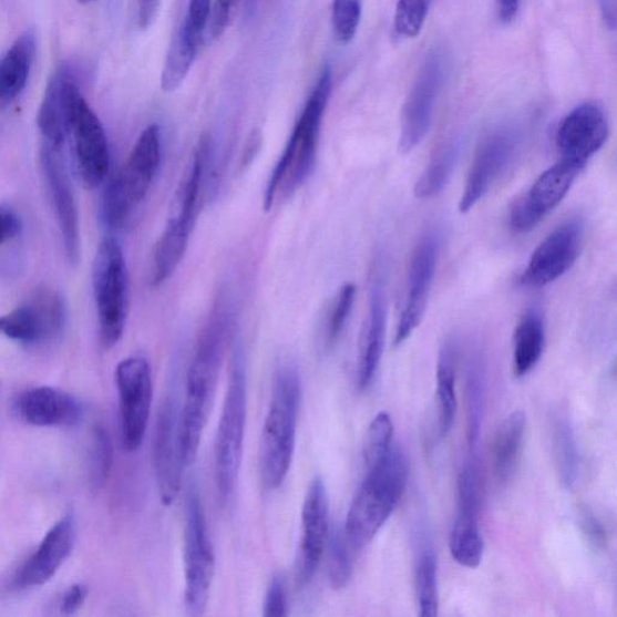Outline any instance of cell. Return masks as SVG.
Returning a JSON list of instances; mask_svg holds the SVG:
<instances>
[{
    "label": "cell",
    "mask_w": 617,
    "mask_h": 617,
    "mask_svg": "<svg viewBox=\"0 0 617 617\" xmlns=\"http://www.w3.org/2000/svg\"><path fill=\"white\" fill-rule=\"evenodd\" d=\"M603 19H605L609 29L614 30L616 25V0H599Z\"/></svg>",
    "instance_id": "f907efd6"
},
{
    "label": "cell",
    "mask_w": 617,
    "mask_h": 617,
    "mask_svg": "<svg viewBox=\"0 0 617 617\" xmlns=\"http://www.w3.org/2000/svg\"><path fill=\"white\" fill-rule=\"evenodd\" d=\"M441 233L430 229L420 238L411 256L407 298L393 340L394 348L403 345L423 320L441 254Z\"/></svg>",
    "instance_id": "9a60e30c"
},
{
    "label": "cell",
    "mask_w": 617,
    "mask_h": 617,
    "mask_svg": "<svg viewBox=\"0 0 617 617\" xmlns=\"http://www.w3.org/2000/svg\"><path fill=\"white\" fill-rule=\"evenodd\" d=\"M366 465V476L351 503L345 527L346 537L356 551L372 542L388 523L409 477V462L399 446L392 445L385 455Z\"/></svg>",
    "instance_id": "7a4b0ae2"
},
{
    "label": "cell",
    "mask_w": 617,
    "mask_h": 617,
    "mask_svg": "<svg viewBox=\"0 0 617 617\" xmlns=\"http://www.w3.org/2000/svg\"><path fill=\"white\" fill-rule=\"evenodd\" d=\"M66 309L61 295L43 290L22 305L0 317V335L23 345L58 337L65 326Z\"/></svg>",
    "instance_id": "e0dca14e"
},
{
    "label": "cell",
    "mask_w": 617,
    "mask_h": 617,
    "mask_svg": "<svg viewBox=\"0 0 617 617\" xmlns=\"http://www.w3.org/2000/svg\"><path fill=\"white\" fill-rule=\"evenodd\" d=\"M301 526L304 536L299 547L297 585L305 588L317 575L331 531L327 490L320 476H315L308 489L301 510Z\"/></svg>",
    "instance_id": "44dd1931"
},
{
    "label": "cell",
    "mask_w": 617,
    "mask_h": 617,
    "mask_svg": "<svg viewBox=\"0 0 617 617\" xmlns=\"http://www.w3.org/2000/svg\"><path fill=\"white\" fill-rule=\"evenodd\" d=\"M461 151L460 138H451L436 150L415 186L414 194L418 198L429 199L441 194L454 174Z\"/></svg>",
    "instance_id": "4dcf8cb0"
},
{
    "label": "cell",
    "mask_w": 617,
    "mask_h": 617,
    "mask_svg": "<svg viewBox=\"0 0 617 617\" xmlns=\"http://www.w3.org/2000/svg\"><path fill=\"white\" fill-rule=\"evenodd\" d=\"M75 534L73 514L64 515L47 533L34 555L25 562L18 574L17 585L19 587H35L51 580L68 557L71 556L75 544Z\"/></svg>",
    "instance_id": "7402d4cb"
},
{
    "label": "cell",
    "mask_w": 617,
    "mask_h": 617,
    "mask_svg": "<svg viewBox=\"0 0 617 617\" xmlns=\"http://www.w3.org/2000/svg\"><path fill=\"white\" fill-rule=\"evenodd\" d=\"M301 399V381L294 364L274 376L270 402L259 444L260 479L267 490L279 489L291 469Z\"/></svg>",
    "instance_id": "277c9868"
},
{
    "label": "cell",
    "mask_w": 617,
    "mask_h": 617,
    "mask_svg": "<svg viewBox=\"0 0 617 617\" xmlns=\"http://www.w3.org/2000/svg\"><path fill=\"white\" fill-rule=\"evenodd\" d=\"M239 2L240 0H214L210 19V35L213 39H218L225 33L233 12H235Z\"/></svg>",
    "instance_id": "f6af8a7d"
},
{
    "label": "cell",
    "mask_w": 617,
    "mask_h": 617,
    "mask_svg": "<svg viewBox=\"0 0 617 617\" xmlns=\"http://www.w3.org/2000/svg\"><path fill=\"white\" fill-rule=\"evenodd\" d=\"M289 609L287 603L286 580L281 574H276L271 578L264 605V615L267 617H284Z\"/></svg>",
    "instance_id": "ee69618b"
},
{
    "label": "cell",
    "mask_w": 617,
    "mask_h": 617,
    "mask_svg": "<svg viewBox=\"0 0 617 617\" xmlns=\"http://www.w3.org/2000/svg\"><path fill=\"white\" fill-rule=\"evenodd\" d=\"M433 2L434 0H399L393 20L394 38H417L426 22Z\"/></svg>",
    "instance_id": "8d00e7d4"
},
{
    "label": "cell",
    "mask_w": 617,
    "mask_h": 617,
    "mask_svg": "<svg viewBox=\"0 0 617 617\" xmlns=\"http://www.w3.org/2000/svg\"><path fill=\"white\" fill-rule=\"evenodd\" d=\"M362 18V0H333L332 25L340 44H350L358 34Z\"/></svg>",
    "instance_id": "ab89813d"
},
{
    "label": "cell",
    "mask_w": 617,
    "mask_h": 617,
    "mask_svg": "<svg viewBox=\"0 0 617 617\" xmlns=\"http://www.w3.org/2000/svg\"><path fill=\"white\" fill-rule=\"evenodd\" d=\"M417 595L421 617H436L439 610L438 564L431 546L422 548L417 565Z\"/></svg>",
    "instance_id": "836d02e7"
},
{
    "label": "cell",
    "mask_w": 617,
    "mask_h": 617,
    "mask_svg": "<svg viewBox=\"0 0 617 617\" xmlns=\"http://www.w3.org/2000/svg\"><path fill=\"white\" fill-rule=\"evenodd\" d=\"M88 598V587L81 584H76L68 589L66 594L62 599L61 610L65 615L75 614Z\"/></svg>",
    "instance_id": "7dc6e473"
},
{
    "label": "cell",
    "mask_w": 617,
    "mask_h": 617,
    "mask_svg": "<svg viewBox=\"0 0 617 617\" xmlns=\"http://www.w3.org/2000/svg\"><path fill=\"white\" fill-rule=\"evenodd\" d=\"M40 164L53 212L60 225L66 258L72 265H75L80 257L79 217L74 189L66 171L62 148L43 143Z\"/></svg>",
    "instance_id": "ffe728a7"
},
{
    "label": "cell",
    "mask_w": 617,
    "mask_h": 617,
    "mask_svg": "<svg viewBox=\"0 0 617 617\" xmlns=\"http://www.w3.org/2000/svg\"><path fill=\"white\" fill-rule=\"evenodd\" d=\"M21 228V219L18 214L0 205V245L17 238Z\"/></svg>",
    "instance_id": "bcb514c9"
},
{
    "label": "cell",
    "mask_w": 617,
    "mask_h": 617,
    "mask_svg": "<svg viewBox=\"0 0 617 617\" xmlns=\"http://www.w3.org/2000/svg\"><path fill=\"white\" fill-rule=\"evenodd\" d=\"M553 451L559 482L566 489H572L577 483L579 475V450L572 424L565 417H558L555 420Z\"/></svg>",
    "instance_id": "1f68e13d"
},
{
    "label": "cell",
    "mask_w": 617,
    "mask_h": 617,
    "mask_svg": "<svg viewBox=\"0 0 617 617\" xmlns=\"http://www.w3.org/2000/svg\"><path fill=\"white\" fill-rule=\"evenodd\" d=\"M184 524L185 606L191 616H202L209 601L215 554L195 486L186 493Z\"/></svg>",
    "instance_id": "9c48e42d"
},
{
    "label": "cell",
    "mask_w": 617,
    "mask_h": 617,
    "mask_svg": "<svg viewBox=\"0 0 617 617\" xmlns=\"http://www.w3.org/2000/svg\"><path fill=\"white\" fill-rule=\"evenodd\" d=\"M524 142L515 125L491 131L480 143L459 204L461 214L470 213L482 200L503 173L510 168Z\"/></svg>",
    "instance_id": "4fadbf2b"
},
{
    "label": "cell",
    "mask_w": 617,
    "mask_h": 617,
    "mask_svg": "<svg viewBox=\"0 0 617 617\" xmlns=\"http://www.w3.org/2000/svg\"><path fill=\"white\" fill-rule=\"evenodd\" d=\"M79 93L75 79L66 68L51 78L38 114V127L44 144L63 147L68 138L71 107Z\"/></svg>",
    "instance_id": "d4e9b609"
},
{
    "label": "cell",
    "mask_w": 617,
    "mask_h": 617,
    "mask_svg": "<svg viewBox=\"0 0 617 617\" xmlns=\"http://www.w3.org/2000/svg\"><path fill=\"white\" fill-rule=\"evenodd\" d=\"M585 225L580 217L557 226L533 253L521 284L539 289L559 279L577 263L584 241Z\"/></svg>",
    "instance_id": "2e32d148"
},
{
    "label": "cell",
    "mask_w": 617,
    "mask_h": 617,
    "mask_svg": "<svg viewBox=\"0 0 617 617\" xmlns=\"http://www.w3.org/2000/svg\"><path fill=\"white\" fill-rule=\"evenodd\" d=\"M358 287L348 282L340 287L331 308H329L326 320V341L328 347H333L345 332L350 318Z\"/></svg>",
    "instance_id": "74e56055"
},
{
    "label": "cell",
    "mask_w": 617,
    "mask_h": 617,
    "mask_svg": "<svg viewBox=\"0 0 617 617\" xmlns=\"http://www.w3.org/2000/svg\"><path fill=\"white\" fill-rule=\"evenodd\" d=\"M393 422L388 411H380L367 432L364 444L366 464L385 455L392 448Z\"/></svg>",
    "instance_id": "60d3db41"
},
{
    "label": "cell",
    "mask_w": 617,
    "mask_h": 617,
    "mask_svg": "<svg viewBox=\"0 0 617 617\" xmlns=\"http://www.w3.org/2000/svg\"><path fill=\"white\" fill-rule=\"evenodd\" d=\"M200 44L177 32L169 47L166 62H164L161 86L164 92H174L186 80L192 65H194Z\"/></svg>",
    "instance_id": "d6a6232c"
},
{
    "label": "cell",
    "mask_w": 617,
    "mask_h": 617,
    "mask_svg": "<svg viewBox=\"0 0 617 617\" xmlns=\"http://www.w3.org/2000/svg\"><path fill=\"white\" fill-rule=\"evenodd\" d=\"M160 162L161 133L157 125H151L136 141L125 167L104 189L101 218L105 227L120 229L128 223L153 186Z\"/></svg>",
    "instance_id": "5b68a950"
},
{
    "label": "cell",
    "mask_w": 617,
    "mask_h": 617,
    "mask_svg": "<svg viewBox=\"0 0 617 617\" xmlns=\"http://www.w3.org/2000/svg\"><path fill=\"white\" fill-rule=\"evenodd\" d=\"M520 0H497L498 17L503 23H511L517 16Z\"/></svg>",
    "instance_id": "681fc988"
},
{
    "label": "cell",
    "mask_w": 617,
    "mask_h": 617,
    "mask_svg": "<svg viewBox=\"0 0 617 617\" xmlns=\"http://www.w3.org/2000/svg\"><path fill=\"white\" fill-rule=\"evenodd\" d=\"M479 506L457 504L449 548L452 558L462 567L476 568L482 564L485 544L479 527Z\"/></svg>",
    "instance_id": "83f0119b"
},
{
    "label": "cell",
    "mask_w": 617,
    "mask_h": 617,
    "mask_svg": "<svg viewBox=\"0 0 617 617\" xmlns=\"http://www.w3.org/2000/svg\"><path fill=\"white\" fill-rule=\"evenodd\" d=\"M79 2L82 3V4H88V3L94 2V0H79Z\"/></svg>",
    "instance_id": "816d5d0a"
},
{
    "label": "cell",
    "mask_w": 617,
    "mask_h": 617,
    "mask_svg": "<svg viewBox=\"0 0 617 617\" xmlns=\"http://www.w3.org/2000/svg\"><path fill=\"white\" fill-rule=\"evenodd\" d=\"M210 150L208 136H204L192 158L189 168L177 188L173 202L172 217L164 228L154 251L153 282L160 286L166 282L176 270L186 254L192 229L196 223L199 197L203 186L205 166Z\"/></svg>",
    "instance_id": "8992f818"
},
{
    "label": "cell",
    "mask_w": 617,
    "mask_h": 617,
    "mask_svg": "<svg viewBox=\"0 0 617 617\" xmlns=\"http://www.w3.org/2000/svg\"><path fill=\"white\" fill-rule=\"evenodd\" d=\"M212 11L213 0H189L185 22L181 30L202 44L204 33L210 23Z\"/></svg>",
    "instance_id": "b9f144b4"
},
{
    "label": "cell",
    "mask_w": 617,
    "mask_h": 617,
    "mask_svg": "<svg viewBox=\"0 0 617 617\" xmlns=\"http://www.w3.org/2000/svg\"><path fill=\"white\" fill-rule=\"evenodd\" d=\"M328 577L335 589L345 588L352 575V548L346 537L345 529L333 527L329 531L328 542Z\"/></svg>",
    "instance_id": "d590c367"
},
{
    "label": "cell",
    "mask_w": 617,
    "mask_h": 617,
    "mask_svg": "<svg viewBox=\"0 0 617 617\" xmlns=\"http://www.w3.org/2000/svg\"><path fill=\"white\" fill-rule=\"evenodd\" d=\"M449 73L448 54L432 50L424 59L402 110L400 151L409 154L429 134L436 101Z\"/></svg>",
    "instance_id": "30bf717a"
},
{
    "label": "cell",
    "mask_w": 617,
    "mask_h": 617,
    "mask_svg": "<svg viewBox=\"0 0 617 617\" xmlns=\"http://www.w3.org/2000/svg\"><path fill=\"white\" fill-rule=\"evenodd\" d=\"M456 366V342L446 340L439 352L436 366L438 430L441 438L450 433L457 414Z\"/></svg>",
    "instance_id": "f1b7e54d"
},
{
    "label": "cell",
    "mask_w": 617,
    "mask_h": 617,
    "mask_svg": "<svg viewBox=\"0 0 617 617\" xmlns=\"http://www.w3.org/2000/svg\"><path fill=\"white\" fill-rule=\"evenodd\" d=\"M229 333L228 312L219 307L205 326L188 368L181 422V448L185 467L194 463L198 455L203 433L212 413Z\"/></svg>",
    "instance_id": "6da1fadb"
},
{
    "label": "cell",
    "mask_w": 617,
    "mask_h": 617,
    "mask_svg": "<svg viewBox=\"0 0 617 617\" xmlns=\"http://www.w3.org/2000/svg\"><path fill=\"white\" fill-rule=\"evenodd\" d=\"M113 443L103 426H95L92 433L90 454V479L94 489H101L112 471Z\"/></svg>",
    "instance_id": "f35d334b"
},
{
    "label": "cell",
    "mask_w": 617,
    "mask_h": 617,
    "mask_svg": "<svg viewBox=\"0 0 617 617\" xmlns=\"http://www.w3.org/2000/svg\"><path fill=\"white\" fill-rule=\"evenodd\" d=\"M524 411H514L500 424L492 445L493 474L500 484H506L513 477L523 451L526 432Z\"/></svg>",
    "instance_id": "484cf974"
},
{
    "label": "cell",
    "mask_w": 617,
    "mask_h": 617,
    "mask_svg": "<svg viewBox=\"0 0 617 617\" xmlns=\"http://www.w3.org/2000/svg\"><path fill=\"white\" fill-rule=\"evenodd\" d=\"M35 50V35L27 31L0 59V102L9 103L22 93L29 82Z\"/></svg>",
    "instance_id": "4316f807"
},
{
    "label": "cell",
    "mask_w": 617,
    "mask_h": 617,
    "mask_svg": "<svg viewBox=\"0 0 617 617\" xmlns=\"http://www.w3.org/2000/svg\"><path fill=\"white\" fill-rule=\"evenodd\" d=\"M331 93L332 73L326 66L269 177L264 203L266 212L279 200L294 195L312 173L318 156L322 119Z\"/></svg>",
    "instance_id": "3957f363"
},
{
    "label": "cell",
    "mask_w": 617,
    "mask_h": 617,
    "mask_svg": "<svg viewBox=\"0 0 617 617\" xmlns=\"http://www.w3.org/2000/svg\"><path fill=\"white\" fill-rule=\"evenodd\" d=\"M579 527L586 542L596 552L606 551L607 547V529L596 514L583 506L579 511Z\"/></svg>",
    "instance_id": "7bdbcfd3"
},
{
    "label": "cell",
    "mask_w": 617,
    "mask_h": 617,
    "mask_svg": "<svg viewBox=\"0 0 617 617\" xmlns=\"http://www.w3.org/2000/svg\"><path fill=\"white\" fill-rule=\"evenodd\" d=\"M248 413V383L241 348L233 352L225 402L215 442V473L218 495L228 501L235 492L243 459Z\"/></svg>",
    "instance_id": "52a82bcc"
},
{
    "label": "cell",
    "mask_w": 617,
    "mask_h": 617,
    "mask_svg": "<svg viewBox=\"0 0 617 617\" xmlns=\"http://www.w3.org/2000/svg\"><path fill=\"white\" fill-rule=\"evenodd\" d=\"M580 172L565 161L544 172L514 203L510 214L511 228L516 233H527L538 226L565 199Z\"/></svg>",
    "instance_id": "d6986e66"
},
{
    "label": "cell",
    "mask_w": 617,
    "mask_h": 617,
    "mask_svg": "<svg viewBox=\"0 0 617 617\" xmlns=\"http://www.w3.org/2000/svg\"><path fill=\"white\" fill-rule=\"evenodd\" d=\"M120 400L122 444L128 452L140 450L146 435L154 383L151 367L142 356L121 361L115 372Z\"/></svg>",
    "instance_id": "8fae6325"
},
{
    "label": "cell",
    "mask_w": 617,
    "mask_h": 617,
    "mask_svg": "<svg viewBox=\"0 0 617 617\" xmlns=\"http://www.w3.org/2000/svg\"><path fill=\"white\" fill-rule=\"evenodd\" d=\"M545 323L537 309H529L514 336V374L524 378L536 367L545 350Z\"/></svg>",
    "instance_id": "f546056e"
},
{
    "label": "cell",
    "mask_w": 617,
    "mask_h": 617,
    "mask_svg": "<svg viewBox=\"0 0 617 617\" xmlns=\"http://www.w3.org/2000/svg\"><path fill=\"white\" fill-rule=\"evenodd\" d=\"M162 0H138V23L146 30L158 16Z\"/></svg>",
    "instance_id": "c3c4849f"
},
{
    "label": "cell",
    "mask_w": 617,
    "mask_h": 617,
    "mask_svg": "<svg viewBox=\"0 0 617 617\" xmlns=\"http://www.w3.org/2000/svg\"><path fill=\"white\" fill-rule=\"evenodd\" d=\"M382 274L376 270L370 285L369 311L360 341L358 385L367 390L378 372L387 335V296Z\"/></svg>",
    "instance_id": "603a6c76"
},
{
    "label": "cell",
    "mask_w": 617,
    "mask_h": 617,
    "mask_svg": "<svg viewBox=\"0 0 617 617\" xmlns=\"http://www.w3.org/2000/svg\"><path fill=\"white\" fill-rule=\"evenodd\" d=\"M19 415L37 428H72L84 417V410L73 395L43 387L21 394Z\"/></svg>",
    "instance_id": "cb8c5ba5"
},
{
    "label": "cell",
    "mask_w": 617,
    "mask_h": 617,
    "mask_svg": "<svg viewBox=\"0 0 617 617\" xmlns=\"http://www.w3.org/2000/svg\"><path fill=\"white\" fill-rule=\"evenodd\" d=\"M486 380L482 359L474 356L469 369L467 403H469V443L471 450L477 445L485 408Z\"/></svg>",
    "instance_id": "e575fe53"
},
{
    "label": "cell",
    "mask_w": 617,
    "mask_h": 617,
    "mask_svg": "<svg viewBox=\"0 0 617 617\" xmlns=\"http://www.w3.org/2000/svg\"><path fill=\"white\" fill-rule=\"evenodd\" d=\"M179 393L174 387L164 392L154 429V467L160 497L164 505L173 504L179 495L185 469L181 448Z\"/></svg>",
    "instance_id": "7c38bea8"
},
{
    "label": "cell",
    "mask_w": 617,
    "mask_h": 617,
    "mask_svg": "<svg viewBox=\"0 0 617 617\" xmlns=\"http://www.w3.org/2000/svg\"><path fill=\"white\" fill-rule=\"evenodd\" d=\"M68 138L81 182L90 188L99 187L110 168L109 143L101 120L81 93L71 107Z\"/></svg>",
    "instance_id": "5bb4252c"
},
{
    "label": "cell",
    "mask_w": 617,
    "mask_h": 617,
    "mask_svg": "<svg viewBox=\"0 0 617 617\" xmlns=\"http://www.w3.org/2000/svg\"><path fill=\"white\" fill-rule=\"evenodd\" d=\"M92 282L102 345L112 349L125 332L128 315V271L115 239L105 238L101 243L94 257Z\"/></svg>",
    "instance_id": "ba28073f"
},
{
    "label": "cell",
    "mask_w": 617,
    "mask_h": 617,
    "mask_svg": "<svg viewBox=\"0 0 617 617\" xmlns=\"http://www.w3.org/2000/svg\"><path fill=\"white\" fill-rule=\"evenodd\" d=\"M609 136L608 119L598 103L587 102L573 109L561 122L556 144L562 161L585 168L589 158L605 146Z\"/></svg>",
    "instance_id": "ac0fdd59"
}]
</instances>
